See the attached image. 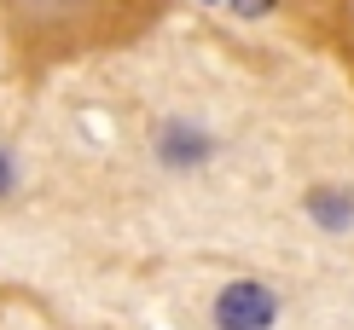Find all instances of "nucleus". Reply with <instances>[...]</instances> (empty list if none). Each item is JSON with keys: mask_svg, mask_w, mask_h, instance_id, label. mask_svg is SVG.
<instances>
[{"mask_svg": "<svg viewBox=\"0 0 354 330\" xmlns=\"http://www.w3.org/2000/svg\"><path fill=\"white\" fill-rule=\"evenodd\" d=\"M279 319V295L256 278H239L215 295V330H268Z\"/></svg>", "mask_w": 354, "mask_h": 330, "instance_id": "1", "label": "nucleus"}, {"mask_svg": "<svg viewBox=\"0 0 354 330\" xmlns=\"http://www.w3.org/2000/svg\"><path fill=\"white\" fill-rule=\"evenodd\" d=\"M157 145H163V162H174V168H192V162L209 157V133H198L192 122H169Z\"/></svg>", "mask_w": 354, "mask_h": 330, "instance_id": "2", "label": "nucleus"}, {"mask_svg": "<svg viewBox=\"0 0 354 330\" xmlns=\"http://www.w3.org/2000/svg\"><path fill=\"white\" fill-rule=\"evenodd\" d=\"M239 6H244V18H256V12L268 6V0H239Z\"/></svg>", "mask_w": 354, "mask_h": 330, "instance_id": "5", "label": "nucleus"}, {"mask_svg": "<svg viewBox=\"0 0 354 330\" xmlns=\"http://www.w3.org/2000/svg\"><path fill=\"white\" fill-rule=\"evenodd\" d=\"M6 191H12V157L0 151V197H6Z\"/></svg>", "mask_w": 354, "mask_h": 330, "instance_id": "4", "label": "nucleus"}, {"mask_svg": "<svg viewBox=\"0 0 354 330\" xmlns=\"http://www.w3.org/2000/svg\"><path fill=\"white\" fill-rule=\"evenodd\" d=\"M308 215H314L326 232H343V226H354V203H348V191H337V186L308 191Z\"/></svg>", "mask_w": 354, "mask_h": 330, "instance_id": "3", "label": "nucleus"}]
</instances>
